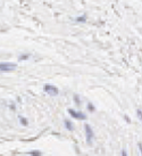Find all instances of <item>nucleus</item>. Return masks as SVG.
<instances>
[{
  "instance_id": "14",
  "label": "nucleus",
  "mask_w": 142,
  "mask_h": 156,
  "mask_svg": "<svg viewBox=\"0 0 142 156\" xmlns=\"http://www.w3.org/2000/svg\"><path fill=\"white\" fill-rule=\"evenodd\" d=\"M122 156H129V155H127V153H126V150H125V149H122Z\"/></svg>"
},
{
  "instance_id": "6",
  "label": "nucleus",
  "mask_w": 142,
  "mask_h": 156,
  "mask_svg": "<svg viewBox=\"0 0 142 156\" xmlns=\"http://www.w3.org/2000/svg\"><path fill=\"white\" fill-rule=\"evenodd\" d=\"M18 120H20V125H23V126H27V125H28V121H27V118H26V117L20 116V117H18Z\"/></svg>"
},
{
  "instance_id": "3",
  "label": "nucleus",
  "mask_w": 142,
  "mask_h": 156,
  "mask_svg": "<svg viewBox=\"0 0 142 156\" xmlns=\"http://www.w3.org/2000/svg\"><path fill=\"white\" fill-rule=\"evenodd\" d=\"M67 112H68V114L72 116V118H75V120H86V118H88L84 113L75 111V110H73V108H68Z\"/></svg>"
},
{
  "instance_id": "7",
  "label": "nucleus",
  "mask_w": 142,
  "mask_h": 156,
  "mask_svg": "<svg viewBox=\"0 0 142 156\" xmlns=\"http://www.w3.org/2000/svg\"><path fill=\"white\" fill-rule=\"evenodd\" d=\"M86 108H88V111L91 112V113H93V112L96 111V107L93 106V104H92V103H88V105H86Z\"/></svg>"
},
{
  "instance_id": "5",
  "label": "nucleus",
  "mask_w": 142,
  "mask_h": 156,
  "mask_svg": "<svg viewBox=\"0 0 142 156\" xmlns=\"http://www.w3.org/2000/svg\"><path fill=\"white\" fill-rule=\"evenodd\" d=\"M64 125L68 131H72L73 129H74V128H73V123H72V121L71 120H68V118H65L64 120Z\"/></svg>"
},
{
  "instance_id": "4",
  "label": "nucleus",
  "mask_w": 142,
  "mask_h": 156,
  "mask_svg": "<svg viewBox=\"0 0 142 156\" xmlns=\"http://www.w3.org/2000/svg\"><path fill=\"white\" fill-rule=\"evenodd\" d=\"M43 90H45V93H48V95H50V96H57L59 93L58 88L55 87V85H52V84H45Z\"/></svg>"
},
{
  "instance_id": "10",
  "label": "nucleus",
  "mask_w": 142,
  "mask_h": 156,
  "mask_svg": "<svg viewBox=\"0 0 142 156\" xmlns=\"http://www.w3.org/2000/svg\"><path fill=\"white\" fill-rule=\"evenodd\" d=\"M86 21V16L85 15H83V16H81V17H76V22H85Z\"/></svg>"
},
{
  "instance_id": "12",
  "label": "nucleus",
  "mask_w": 142,
  "mask_h": 156,
  "mask_svg": "<svg viewBox=\"0 0 142 156\" xmlns=\"http://www.w3.org/2000/svg\"><path fill=\"white\" fill-rule=\"evenodd\" d=\"M28 57H30L28 55H22V56H20L18 60H20V62H22V60H27V59H28Z\"/></svg>"
},
{
  "instance_id": "1",
  "label": "nucleus",
  "mask_w": 142,
  "mask_h": 156,
  "mask_svg": "<svg viewBox=\"0 0 142 156\" xmlns=\"http://www.w3.org/2000/svg\"><path fill=\"white\" fill-rule=\"evenodd\" d=\"M17 64L10 62H1L0 63V72H13L16 70Z\"/></svg>"
},
{
  "instance_id": "11",
  "label": "nucleus",
  "mask_w": 142,
  "mask_h": 156,
  "mask_svg": "<svg viewBox=\"0 0 142 156\" xmlns=\"http://www.w3.org/2000/svg\"><path fill=\"white\" fill-rule=\"evenodd\" d=\"M136 115H138V118L142 122V111L141 110H136Z\"/></svg>"
},
{
  "instance_id": "9",
  "label": "nucleus",
  "mask_w": 142,
  "mask_h": 156,
  "mask_svg": "<svg viewBox=\"0 0 142 156\" xmlns=\"http://www.w3.org/2000/svg\"><path fill=\"white\" fill-rule=\"evenodd\" d=\"M74 103L77 105V106H80V104H81V100H80V97H78L77 95H74Z\"/></svg>"
},
{
  "instance_id": "2",
  "label": "nucleus",
  "mask_w": 142,
  "mask_h": 156,
  "mask_svg": "<svg viewBox=\"0 0 142 156\" xmlns=\"http://www.w3.org/2000/svg\"><path fill=\"white\" fill-rule=\"evenodd\" d=\"M84 131H85V138H86V143L88 145H92L93 138H94V133L93 130L89 124H84Z\"/></svg>"
},
{
  "instance_id": "8",
  "label": "nucleus",
  "mask_w": 142,
  "mask_h": 156,
  "mask_svg": "<svg viewBox=\"0 0 142 156\" xmlns=\"http://www.w3.org/2000/svg\"><path fill=\"white\" fill-rule=\"evenodd\" d=\"M28 154L32 156H42V153L40 150H31V152H28Z\"/></svg>"
},
{
  "instance_id": "13",
  "label": "nucleus",
  "mask_w": 142,
  "mask_h": 156,
  "mask_svg": "<svg viewBox=\"0 0 142 156\" xmlns=\"http://www.w3.org/2000/svg\"><path fill=\"white\" fill-rule=\"evenodd\" d=\"M138 146H139V150H140V153H141V155H142V143H138Z\"/></svg>"
}]
</instances>
